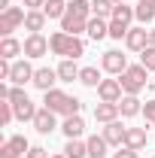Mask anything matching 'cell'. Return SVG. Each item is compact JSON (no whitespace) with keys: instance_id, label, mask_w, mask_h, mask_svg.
I'll list each match as a JSON object with an SVG mask.
<instances>
[{"instance_id":"9","label":"cell","mask_w":155,"mask_h":158,"mask_svg":"<svg viewBox=\"0 0 155 158\" xmlns=\"http://www.w3.org/2000/svg\"><path fill=\"white\" fill-rule=\"evenodd\" d=\"M125 46H128L131 52H143V49L149 46V31H146V27H131L128 37H125Z\"/></svg>"},{"instance_id":"32","label":"cell","mask_w":155,"mask_h":158,"mask_svg":"<svg viewBox=\"0 0 155 158\" xmlns=\"http://www.w3.org/2000/svg\"><path fill=\"white\" fill-rule=\"evenodd\" d=\"M79 113H82V100H79V98H67L64 110H61V116L67 118V116H79Z\"/></svg>"},{"instance_id":"42","label":"cell","mask_w":155,"mask_h":158,"mask_svg":"<svg viewBox=\"0 0 155 158\" xmlns=\"http://www.w3.org/2000/svg\"><path fill=\"white\" fill-rule=\"evenodd\" d=\"M52 158H67V155H64V152H61V155H52Z\"/></svg>"},{"instance_id":"33","label":"cell","mask_w":155,"mask_h":158,"mask_svg":"<svg viewBox=\"0 0 155 158\" xmlns=\"http://www.w3.org/2000/svg\"><path fill=\"white\" fill-rule=\"evenodd\" d=\"M140 64H143L146 70H155V46H146V49L140 52Z\"/></svg>"},{"instance_id":"2","label":"cell","mask_w":155,"mask_h":158,"mask_svg":"<svg viewBox=\"0 0 155 158\" xmlns=\"http://www.w3.org/2000/svg\"><path fill=\"white\" fill-rule=\"evenodd\" d=\"M146 67L143 64H131L122 76H119V82H122V88H125V94H140L143 88H146Z\"/></svg>"},{"instance_id":"5","label":"cell","mask_w":155,"mask_h":158,"mask_svg":"<svg viewBox=\"0 0 155 158\" xmlns=\"http://www.w3.org/2000/svg\"><path fill=\"white\" fill-rule=\"evenodd\" d=\"M100 67H103L107 73H113V76H122V73L128 70V58H125L122 52H116V49H110V52H103Z\"/></svg>"},{"instance_id":"37","label":"cell","mask_w":155,"mask_h":158,"mask_svg":"<svg viewBox=\"0 0 155 158\" xmlns=\"http://www.w3.org/2000/svg\"><path fill=\"white\" fill-rule=\"evenodd\" d=\"M143 116H146V122L155 125V100H146V103H143Z\"/></svg>"},{"instance_id":"17","label":"cell","mask_w":155,"mask_h":158,"mask_svg":"<svg viewBox=\"0 0 155 158\" xmlns=\"http://www.w3.org/2000/svg\"><path fill=\"white\" fill-rule=\"evenodd\" d=\"M46 12L43 9H27V15H24V27L31 31V34H40L43 27H46Z\"/></svg>"},{"instance_id":"44","label":"cell","mask_w":155,"mask_h":158,"mask_svg":"<svg viewBox=\"0 0 155 158\" xmlns=\"http://www.w3.org/2000/svg\"><path fill=\"white\" fill-rule=\"evenodd\" d=\"M143 3H152V6H155V0H143Z\"/></svg>"},{"instance_id":"14","label":"cell","mask_w":155,"mask_h":158,"mask_svg":"<svg viewBox=\"0 0 155 158\" xmlns=\"http://www.w3.org/2000/svg\"><path fill=\"white\" fill-rule=\"evenodd\" d=\"M61 131H64V137H67V140H79V137H82V131H85L82 116H67V118H64V125H61Z\"/></svg>"},{"instance_id":"15","label":"cell","mask_w":155,"mask_h":158,"mask_svg":"<svg viewBox=\"0 0 155 158\" xmlns=\"http://www.w3.org/2000/svg\"><path fill=\"white\" fill-rule=\"evenodd\" d=\"M85 34L97 43V40L110 37V24H107L103 19H97V15H91V19H88V24H85Z\"/></svg>"},{"instance_id":"36","label":"cell","mask_w":155,"mask_h":158,"mask_svg":"<svg viewBox=\"0 0 155 158\" xmlns=\"http://www.w3.org/2000/svg\"><path fill=\"white\" fill-rule=\"evenodd\" d=\"M0 158H21V152L12 146V143H9V140H6V143L0 146Z\"/></svg>"},{"instance_id":"28","label":"cell","mask_w":155,"mask_h":158,"mask_svg":"<svg viewBox=\"0 0 155 158\" xmlns=\"http://www.w3.org/2000/svg\"><path fill=\"white\" fill-rule=\"evenodd\" d=\"M113 19H116V21H125V24H131V19H137V12H134V6H128V3H116ZM113 19H110V21H113Z\"/></svg>"},{"instance_id":"10","label":"cell","mask_w":155,"mask_h":158,"mask_svg":"<svg viewBox=\"0 0 155 158\" xmlns=\"http://www.w3.org/2000/svg\"><path fill=\"white\" fill-rule=\"evenodd\" d=\"M34 67L27 64V61H12V76H9V82L12 85H24V82H34Z\"/></svg>"},{"instance_id":"4","label":"cell","mask_w":155,"mask_h":158,"mask_svg":"<svg viewBox=\"0 0 155 158\" xmlns=\"http://www.w3.org/2000/svg\"><path fill=\"white\" fill-rule=\"evenodd\" d=\"M97 98L107 100V103H119V100L125 98V88H122L119 76H116V79H103V82L97 85Z\"/></svg>"},{"instance_id":"43","label":"cell","mask_w":155,"mask_h":158,"mask_svg":"<svg viewBox=\"0 0 155 158\" xmlns=\"http://www.w3.org/2000/svg\"><path fill=\"white\" fill-rule=\"evenodd\" d=\"M110 3H125V0H110Z\"/></svg>"},{"instance_id":"1","label":"cell","mask_w":155,"mask_h":158,"mask_svg":"<svg viewBox=\"0 0 155 158\" xmlns=\"http://www.w3.org/2000/svg\"><path fill=\"white\" fill-rule=\"evenodd\" d=\"M49 49L55 52V55H64V58H82L85 55V43L73 34H67V31H55L52 37H49Z\"/></svg>"},{"instance_id":"18","label":"cell","mask_w":155,"mask_h":158,"mask_svg":"<svg viewBox=\"0 0 155 158\" xmlns=\"http://www.w3.org/2000/svg\"><path fill=\"white\" fill-rule=\"evenodd\" d=\"M146 140H149V137H146V128H128V134H125V146L140 152V149L146 146Z\"/></svg>"},{"instance_id":"27","label":"cell","mask_w":155,"mask_h":158,"mask_svg":"<svg viewBox=\"0 0 155 158\" xmlns=\"http://www.w3.org/2000/svg\"><path fill=\"white\" fill-rule=\"evenodd\" d=\"M113 9H116V3H110V0H91V12L103 21L113 19Z\"/></svg>"},{"instance_id":"38","label":"cell","mask_w":155,"mask_h":158,"mask_svg":"<svg viewBox=\"0 0 155 158\" xmlns=\"http://www.w3.org/2000/svg\"><path fill=\"white\" fill-rule=\"evenodd\" d=\"M113 158H140L137 149H128V146H119V152H113Z\"/></svg>"},{"instance_id":"31","label":"cell","mask_w":155,"mask_h":158,"mask_svg":"<svg viewBox=\"0 0 155 158\" xmlns=\"http://www.w3.org/2000/svg\"><path fill=\"white\" fill-rule=\"evenodd\" d=\"M128 31H131V27H128L125 21H116V19L110 21V37H113V40H125V37H128Z\"/></svg>"},{"instance_id":"35","label":"cell","mask_w":155,"mask_h":158,"mask_svg":"<svg viewBox=\"0 0 155 158\" xmlns=\"http://www.w3.org/2000/svg\"><path fill=\"white\" fill-rule=\"evenodd\" d=\"M9 143H12V146L19 149L21 155H27V152H31V143H27V140L21 137V134H15V137H9Z\"/></svg>"},{"instance_id":"34","label":"cell","mask_w":155,"mask_h":158,"mask_svg":"<svg viewBox=\"0 0 155 158\" xmlns=\"http://www.w3.org/2000/svg\"><path fill=\"white\" fill-rule=\"evenodd\" d=\"M15 116V106L9 103V100H0V125H9Z\"/></svg>"},{"instance_id":"39","label":"cell","mask_w":155,"mask_h":158,"mask_svg":"<svg viewBox=\"0 0 155 158\" xmlns=\"http://www.w3.org/2000/svg\"><path fill=\"white\" fill-rule=\"evenodd\" d=\"M24 158H52V155H49V152H46L43 146H31V152H27Z\"/></svg>"},{"instance_id":"8","label":"cell","mask_w":155,"mask_h":158,"mask_svg":"<svg viewBox=\"0 0 155 158\" xmlns=\"http://www.w3.org/2000/svg\"><path fill=\"white\" fill-rule=\"evenodd\" d=\"M34 128H37V134H52L55 128H58V122H55V113L52 110H37V116H34Z\"/></svg>"},{"instance_id":"11","label":"cell","mask_w":155,"mask_h":158,"mask_svg":"<svg viewBox=\"0 0 155 158\" xmlns=\"http://www.w3.org/2000/svg\"><path fill=\"white\" fill-rule=\"evenodd\" d=\"M125 134H128V128L122 125V122H110L107 128H103V140L110 143V146H125Z\"/></svg>"},{"instance_id":"20","label":"cell","mask_w":155,"mask_h":158,"mask_svg":"<svg viewBox=\"0 0 155 158\" xmlns=\"http://www.w3.org/2000/svg\"><path fill=\"white\" fill-rule=\"evenodd\" d=\"M67 12H70V15H76V19H82V21H88L91 15H94L88 0H70V3H67Z\"/></svg>"},{"instance_id":"13","label":"cell","mask_w":155,"mask_h":158,"mask_svg":"<svg viewBox=\"0 0 155 158\" xmlns=\"http://www.w3.org/2000/svg\"><path fill=\"white\" fill-rule=\"evenodd\" d=\"M119 116H122V113H119V103H107V100H100V103L94 106V118H97V122H103V125L116 122Z\"/></svg>"},{"instance_id":"23","label":"cell","mask_w":155,"mask_h":158,"mask_svg":"<svg viewBox=\"0 0 155 158\" xmlns=\"http://www.w3.org/2000/svg\"><path fill=\"white\" fill-rule=\"evenodd\" d=\"M85 24H88V21H82V19H76V15H70V12H67V15L61 19V31H67V34L79 37V34L85 31Z\"/></svg>"},{"instance_id":"7","label":"cell","mask_w":155,"mask_h":158,"mask_svg":"<svg viewBox=\"0 0 155 158\" xmlns=\"http://www.w3.org/2000/svg\"><path fill=\"white\" fill-rule=\"evenodd\" d=\"M55 82H61V79H58V70H52V67H37V73H34V85H37L40 91H52Z\"/></svg>"},{"instance_id":"41","label":"cell","mask_w":155,"mask_h":158,"mask_svg":"<svg viewBox=\"0 0 155 158\" xmlns=\"http://www.w3.org/2000/svg\"><path fill=\"white\" fill-rule=\"evenodd\" d=\"M149 46H155V27L149 31Z\"/></svg>"},{"instance_id":"40","label":"cell","mask_w":155,"mask_h":158,"mask_svg":"<svg viewBox=\"0 0 155 158\" xmlns=\"http://www.w3.org/2000/svg\"><path fill=\"white\" fill-rule=\"evenodd\" d=\"M46 0H24V9H43Z\"/></svg>"},{"instance_id":"25","label":"cell","mask_w":155,"mask_h":158,"mask_svg":"<svg viewBox=\"0 0 155 158\" xmlns=\"http://www.w3.org/2000/svg\"><path fill=\"white\" fill-rule=\"evenodd\" d=\"M64 155H67V158H85V155H88V143H82V140H67Z\"/></svg>"},{"instance_id":"24","label":"cell","mask_w":155,"mask_h":158,"mask_svg":"<svg viewBox=\"0 0 155 158\" xmlns=\"http://www.w3.org/2000/svg\"><path fill=\"white\" fill-rule=\"evenodd\" d=\"M43 12H46V19H64L67 15V3L64 0H46Z\"/></svg>"},{"instance_id":"29","label":"cell","mask_w":155,"mask_h":158,"mask_svg":"<svg viewBox=\"0 0 155 158\" xmlns=\"http://www.w3.org/2000/svg\"><path fill=\"white\" fill-rule=\"evenodd\" d=\"M34 116H37V106H34V100L15 103V118H21V122H34Z\"/></svg>"},{"instance_id":"6","label":"cell","mask_w":155,"mask_h":158,"mask_svg":"<svg viewBox=\"0 0 155 158\" xmlns=\"http://www.w3.org/2000/svg\"><path fill=\"white\" fill-rule=\"evenodd\" d=\"M21 49H24V58H43L49 52V40L43 37V34H31V37L21 43Z\"/></svg>"},{"instance_id":"19","label":"cell","mask_w":155,"mask_h":158,"mask_svg":"<svg viewBox=\"0 0 155 158\" xmlns=\"http://www.w3.org/2000/svg\"><path fill=\"white\" fill-rule=\"evenodd\" d=\"M79 73H82V70L76 67L73 58H64L58 64V79H61V82H73V79H79Z\"/></svg>"},{"instance_id":"26","label":"cell","mask_w":155,"mask_h":158,"mask_svg":"<svg viewBox=\"0 0 155 158\" xmlns=\"http://www.w3.org/2000/svg\"><path fill=\"white\" fill-rule=\"evenodd\" d=\"M79 82H82V85H88V88H97L103 79H100V70H97V67H82V73H79Z\"/></svg>"},{"instance_id":"16","label":"cell","mask_w":155,"mask_h":158,"mask_svg":"<svg viewBox=\"0 0 155 158\" xmlns=\"http://www.w3.org/2000/svg\"><path fill=\"white\" fill-rule=\"evenodd\" d=\"M119 113H122L125 118H131V116H137V113H143L140 98H137V94H125V98L119 100Z\"/></svg>"},{"instance_id":"30","label":"cell","mask_w":155,"mask_h":158,"mask_svg":"<svg viewBox=\"0 0 155 158\" xmlns=\"http://www.w3.org/2000/svg\"><path fill=\"white\" fill-rule=\"evenodd\" d=\"M134 12H137V21H140V24H149V21L155 19V6L152 3H143V0L134 6Z\"/></svg>"},{"instance_id":"22","label":"cell","mask_w":155,"mask_h":158,"mask_svg":"<svg viewBox=\"0 0 155 158\" xmlns=\"http://www.w3.org/2000/svg\"><path fill=\"white\" fill-rule=\"evenodd\" d=\"M21 52H24V49H21L19 40H12V37H3V40H0V58L12 61L15 55H21Z\"/></svg>"},{"instance_id":"21","label":"cell","mask_w":155,"mask_h":158,"mask_svg":"<svg viewBox=\"0 0 155 158\" xmlns=\"http://www.w3.org/2000/svg\"><path fill=\"white\" fill-rule=\"evenodd\" d=\"M85 143H88V158H107V149H110V143L103 140V134H100V137L94 134V137H88Z\"/></svg>"},{"instance_id":"3","label":"cell","mask_w":155,"mask_h":158,"mask_svg":"<svg viewBox=\"0 0 155 158\" xmlns=\"http://www.w3.org/2000/svg\"><path fill=\"white\" fill-rule=\"evenodd\" d=\"M24 9L21 6H9V9H3L0 12V34L3 37H12V31L19 27V24H24Z\"/></svg>"},{"instance_id":"12","label":"cell","mask_w":155,"mask_h":158,"mask_svg":"<svg viewBox=\"0 0 155 158\" xmlns=\"http://www.w3.org/2000/svg\"><path fill=\"white\" fill-rule=\"evenodd\" d=\"M64 103H67V94H64L61 88L43 91V106H46V110H52V113H61V110H64Z\"/></svg>"}]
</instances>
